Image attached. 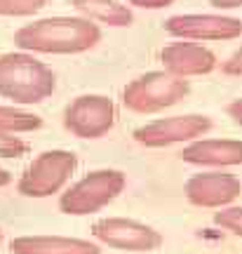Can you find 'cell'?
Here are the masks:
<instances>
[{
  "mask_svg": "<svg viewBox=\"0 0 242 254\" xmlns=\"http://www.w3.org/2000/svg\"><path fill=\"white\" fill-rule=\"evenodd\" d=\"M165 31L179 40H235L242 36V19L228 14H174Z\"/></svg>",
  "mask_w": 242,
  "mask_h": 254,
  "instance_id": "obj_9",
  "label": "cell"
},
{
  "mask_svg": "<svg viewBox=\"0 0 242 254\" xmlns=\"http://www.w3.org/2000/svg\"><path fill=\"white\" fill-rule=\"evenodd\" d=\"M221 71H224L226 75H242V45L221 64Z\"/></svg>",
  "mask_w": 242,
  "mask_h": 254,
  "instance_id": "obj_19",
  "label": "cell"
},
{
  "mask_svg": "<svg viewBox=\"0 0 242 254\" xmlns=\"http://www.w3.org/2000/svg\"><path fill=\"white\" fill-rule=\"evenodd\" d=\"M188 80L170 71H151L127 82L122 90V104L134 113H158L170 106H177L188 94Z\"/></svg>",
  "mask_w": 242,
  "mask_h": 254,
  "instance_id": "obj_3",
  "label": "cell"
},
{
  "mask_svg": "<svg viewBox=\"0 0 242 254\" xmlns=\"http://www.w3.org/2000/svg\"><path fill=\"white\" fill-rule=\"evenodd\" d=\"M12 254H101L94 243L66 236H19L9 243Z\"/></svg>",
  "mask_w": 242,
  "mask_h": 254,
  "instance_id": "obj_13",
  "label": "cell"
},
{
  "mask_svg": "<svg viewBox=\"0 0 242 254\" xmlns=\"http://www.w3.org/2000/svg\"><path fill=\"white\" fill-rule=\"evenodd\" d=\"M40 125H43V118L36 113L14 109V106H0V132H5V134L33 132Z\"/></svg>",
  "mask_w": 242,
  "mask_h": 254,
  "instance_id": "obj_15",
  "label": "cell"
},
{
  "mask_svg": "<svg viewBox=\"0 0 242 254\" xmlns=\"http://www.w3.org/2000/svg\"><path fill=\"white\" fill-rule=\"evenodd\" d=\"M214 224L228 233L242 238V207H235V205L219 207V212H214Z\"/></svg>",
  "mask_w": 242,
  "mask_h": 254,
  "instance_id": "obj_17",
  "label": "cell"
},
{
  "mask_svg": "<svg viewBox=\"0 0 242 254\" xmlns=\"http://www.w3.org/2000/svg\"><path fill=\"white\" fill-rule=\"evenodd\" d=\"M183 193H186L190 205H195V207L219 209L240 198L242 184L233 174L200 172V174H193L188 182H186Z\"/></svg>",
  "mask_w": 242,
  "mask_h": 254,
  "instance_id": "obj_10",
  "label": "cell"
},
{
  "mask_svg": "<svg viewBox=\"0 0 242 254\" xmlns=\"http://www.w3.org/2000/svg\"><path fill=\"white\" fill-rule=\"evenodd\" d=\"M101 40V28L87 17H47L21 26L14 45L38 55H80Z\"/></svg>",
  "mask_w": 242,
  "mask_h": 254,
  "instance_id": "obj_1",
  "label": "cell"
},
{
  "mask_svg": "<svg viewBox=\"0 0 242 254\" xmlns=\"http://www.w3.org/2000/svg\"><path fill=\"white\" fill-rule=\"evenodd\" d=\"M47 5V0H0V17H31Z\"/></svg>",
  "mask_w": 242,
  "mask_h": 254,
  "instance_id": "obj_16",
  "label": "cell"
},
{
  "mask_svg": "<svg viewBox=\"0 0 242 254\" xmlns=\"http://www.w3.org/2000/svg\"><path fill=\"white\" fill-rule=\"evenodd\" d=\"M71 5L82 17L113 28L132 26V21H134L132 9L122 2H118V0H71Z\"/></svg>",
  "mask_w": 242,
  "mask_h": 254,
  "instance_id": "obj_14",
  "label": "cell"
},
{
  "mask_svg": "<svg viewBox=\"0 0 242 254\" xmlns=\"http://www.w3.org/2000/svg\"><path fill=\"white\" fill-rule=\"evenodd\" d=\"M160 62L165 71L174 73L179 78L207 75L216 68V57L205 45H197L190 40H177L160 50Z\"/></svg>",
  "mask_w": 242,
  "mask_h": 254,
  "instance_id": "obj_11",
  "label": "cell"
},
{
  "mask_svg": "<svg viewBox=\"0 0 242 254\" xmlns=\"http://www.w3.org/2000/svg\"><path fill=\"white\" fill-rule=\"evenodd\" d=\"M212 7L216 9H238L242 7V0H209Z\"/></svg>",
  "mask_w": 242,
  "mask_h": 254,
  "instance_id": "obj_22",
  "label": "cell"
},
{
  "mask_svg": "<svg viewBox=\"0 0 242 254\" xmlns=\"http://www.w3.org/2000/svg\"><path fill=\"white\" fill-rule=\"evenodd\" d=\"M75 167H78V155L71 151L63 148L43 151L19 177L17 189L26 198H50L68 184Z\"/></svg>",
  "mask_w": 242,
  "mask_h": 254,
  "instance_id": "obj_5",
  "label": "cell"
},
{
  "mask_svg": "<svg viewBox=\"0 0 242 254\" xmlns=\"http://www.w3.org/2000/svg\"><path fill=\"white\" fill-rule=\"evenodd\" d=\"M226 111H228V116L233 118L235 125H240V127H242V99L231 101V104L226 106Z\"/></svg>",
  "mask_w": 242,
  "mask_h": 254,
  "instance_id": "obj_21",
  "label": "cell"
},
{
  "mask_svg": "<svg viewBox=\"0 0 242 254\" xmlns=\"http://www.w3.org/2000/svg\"><path fill=\"white\" fill-rule=\"evenodd\" d=\"M179 158L197 167H235L242 165L240 139H195L183 146Z\"/></svg>",
  "mask_w": 242,
  "mask_h": 254,
  "instance_id": "obj_12",
  "label": "cell"
},
{
  "mask_svg": "<svg viewBox=\"0 0 242 254\" xmlns=\"http://www.w3.org/2000/svg\"><path fill=\"white\" fill-rule=\"evenodd\" d=\"M118 118V109L113 99L104 94H82L66 106L63 127L78 139H99L108 134Z\"/></svg>",
  "mask_w": 242,
  "mask_h": 254,
  "instance_id": "obj_6",
  "label": "cell"
},
{
  "mask_svg": "<svg viewBox=\"0 0 242 254\" xmlns=\"http://www.w3.org/2000/svg\"><path fill=\"white\" fill-rule=\"evenodd\" d=\"M125 186L127 177L120 170H94L63 190L59 198V209L71 217H87L113 202L125 190Z\"/></svg>",
  "mask_w": 242,
  "mask_h": 254,
  "instance_id": "obj_4",
  "label": "cell"
},
{
  "mask_svg": "<svg viewBox=\"0 0 242 254\" xmlns=\"http://www.w3.org/2000/svg\"><path fill=\"white\" fill-rule=\"evenodd\" d=\"M212 129V118L200 116V113H186V116H170V118H158L153 123L136 127L134 139L136 144L146 148H162L172 144H188L200 136H205Z\"/></svg>",
  "mask_w": 242,
  "mask_h": 254,
  "instance_id": "obj_7",
  "label": "cell"
},
{
  "mask_svg": "<svg viewBox=\"0 0 242 254\" xmlns=\"http://www.w3.org/2000/svg\"><path fill=\"white\" fill-rule=\"evenodd\" d=\"M28 151L26 141H21L14 134L0 132V158H21Z\"/></svg>",
  "mask_w": 242,
  "mask_h": 254,
  "instance_id": "obj_18",
  "label": "cell"
},
{
  "mask_svg": "<svg viewBox=\"0 0 242 254\" xmlns=\"http://www.w3.org/2000/svg\"><path fill=\"white\" fill-rule=\"evenodd\" d=\"M92 236L104 245L125 252H155L165 243L160 231L125 217H106L94 221Z\"/></svg>",
  "mask_w": 242,
  "mask_h": 254,
  "instance_id": "obj_8",
  "label": "cell"
},
{
  "mask_svg": "<svg viewBox=\"0 0 242 254\" xmlns=\"http://www.w3.org/2000/svg\"><path fill=\"white\" fill-rule=\"evenodd\" d=\"M57 90V75L50 66L28 52L0 57V97L14 104H40Z\"/></svg>",
  "mask_w": 242,
  "mask_h": 254,
  "instance_id": "obj_2",
  "label": "cell"
},
{
  "mask_svg": "<svg viewBox=\"0 0 242 254\" xmlns=\"http://www.w3.org/2000/svg\"><path fill=\"white\" fill-rule=\"evenodd\" d=\"M9 182H12V174H9L7 170H2V167H0V189H2V186H7Z\"/></svg>",
  "mask_w": 242,
  "mask_h": 254,
  "instance_id": "obj_23",
  "label": "cell"
},
{
  "mask_svg": "<svg viewBox=\"0 0 242 254\" xmlns=\"http://www.w3.org/2000/svg\"><path fill=\"white\" fill-rule=\"evenodd\" d=\"M174 0H127V5H134V7H144V9H162L172 5Z\"/></svg>",
  "mask_w": 242,
  "mask_h": 254,
  "instance_id": "obj_20",
  "label": "cell"
},
{
  "mask_svg": "<svg viewBox=\"0 0 242 254\" xmlns=\"http://www.w3.org/2000/svg\"><path fill=\"white\" fill-rule=\"evenodd\" d=\"M0 240H2V231H0Z\"/></svg>",
  "mask_w": 242,
  "mask_h": 254,
  "instance_id": "obj_24",
  "label": "cell"
}]
</instances>
